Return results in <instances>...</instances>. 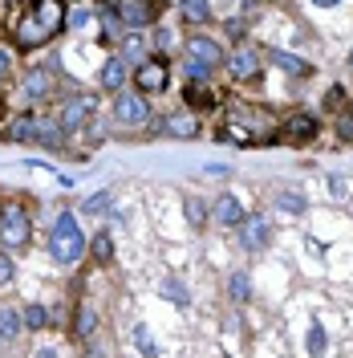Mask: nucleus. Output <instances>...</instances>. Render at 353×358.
I'll return each instance as SVG.
<instances>
[{"instance_id": "1", "label": "nucleus", "mask_w": 353, "mask_h": 358, "mask_svg": "<svg viewBox=\"0 0 353 358\" xmlns=\"http://www.w3.org/2000/svg\"><path fill=\"white\" fill-rule=\"evenodd\" d=\"M61 29H66V0H33L17 21V45L37 49V45L53 41Z\"/></svg>"}, {"instance_id": "2", "label": "nucleus", "mask_w": 353, "mask_h": 358, "mask_svg": "<svg viewBox=\"0 0 353 358\" xmlns=\"http://www.w3.org/2000/svg\"><path fill=\"white\" fill-rule=\"evenodd\" d=\"M49 252H53L57 265H77V261L86 257V236H82V228H77V220H73V212H61V216L53 220Z\"/></svg>"}, {"instance_id": "3", "label": "nucleus", "mask_w": 353, "mask_h": 358, "mask_svg": "<svg viewBox=\"0 0 353 358\" xmlns=\"http://www.w3.org/2000/svg\"><path fill=\"white\" fill-rule=\"evenodd\" d=\"M29 232H33V220H29V212H24V203L8 200L0 208V241L8 248H21L29 241Z\"/></svg>"}, {"instance_id": "4", "label": "nucleus", "mask_w": 353, "mask_h": 358, "mask_svg": "<svg viewBox=\"0 0 353 358\" xmlns=\"http://www.w3.org/2000/svg\"><path fill=\"white\" fill-rule=\"evenodd\" d=\"M167 82H171V66H167V57L138 62V69H134V86H138V94H163Z\"/></svg>"}, {"instance_id": "5", "label": "nucleus", "mask_w": 353, "mask_h": 358, "mask_svg": "<svg viewBox=\"0 0 353 358\" xmlns=\"http://www.w3.org/2000/svg\"><path fill=\"white\" fill-rule=\"evenodd\" d=\"M268 241H272V224H268L264 216H243L240 220V245L248 248V252H260Z\"/></svg>"}, {"instance_id": "6", "label": "nucleus", "mask_w": 353, "mask_h": 358, "mask_svg": "<svg viewBox=\"0 0 353 358\" xmlns=\"http://www.w3.org/2000/svg\"><path fill=\"white\" fill-rule=\"evenodd\" d=\"M158 8H163V0H122V21L130 29H142V24L158 21Z\"/></svg>"}, {"instance_id": "7", "label": "nucleus", "mask_w": 353, "mask_h": 358, "mask_svg": "<svg viewBox=\"0 0 353 358\" xmlns=\"http://www.w3.org/2000/svg\"><path fill=\"white\" fill-rule=\"evenodd\" d=\"M89 114H93V98H89V94H77V98H69L66 106H61V114H57V122H61L66 131H77V127L86 122Z\"/></svg>"}, {"instance_id": "8", "label": "nucleus", "mask_w": 353, "mask_h": 358, "mask_svg": "<svg viewBox=\"0 0 353 358\" xmlns=\"http://www.w3.org/2000/svg\"><path fill=\"white\" fill-rule=\"evenodd\" d=\"M227 69H232V78L248 82V78H256V73H260V53H256V49H248V45H240V49H232Z\"/></svg>"}, {"instance_id": "9", "label": "nucleus", "mask_w": 353, "mask_h": 358, "mask_svg": "<svg viewBox=\"0 0 353 358\" xmlns=\"http://www.w3.org/2000/svg\"><path fill=\"white\" fill-rule=\"evenodd\" d=\"M114 118H118V122H130V127L147 122V102H142V94H122V98L114 102Z\"/></svg>"}, {"instance_id": "10", "label": "nucleus", "mask_w": 353, "mask_h": 358, "mask_svg": "<svg viewBox=\"0 0 353 358\" xmlns=\"http://www.w3.org/2000/svg\"><path fill=\"white\" fill-rule=\"evenodd\" d=\"M158 134H171V138H195L199 134V118L195 114H167L158 122Z\"/></svg>"}, {"instance_id": "11", "label": "nucleus", "mask_w": 353, "mask_h": 358, "mask_svg": "<svg viewBox=\"0 0 353 358\" xmlns=\"http://www.w3.org/2000/svg\"><path fill=\"white\" fill-rule=\"evenodd\" d=\"M187 57H199V62H207V66L216 69L223 62V49L211 37H187Z\"/></svg>"}, {"instance_id": "12", "label": "nucleus", "mask_w": 353, "mask_h": 358, "mask_svg": "<svg viewBox=\"0 0 353 358\" xmlns=\"http://www.w3.org/2000/svg\"><path fill=\"white\" fill-rule=\"evenodd\" d=\"M280 134L292 138V143H309L313 134H317V118H309V114H292L285 127H280Z\"/></svg>"}, {"instance_id": "13", "label": "nucleus", "mask_w": 353, "mask_h": 358, "mask_svg": "<svg viewBox=\"0 0 353 358\" xmlns=\"http://www.w3.org/2000/svg\"><path fill=\"white\" fill-rule=\"evenodd\" d=\"M98 82H102V90H114V94H118V90L126 86V62H122V57H106Z\"/></svg>"}, {"instance_id": "14", "label": "nucleus", "mask_w": 353, "mask_h": 358, "mask_svg": "<svg viewBox=\"0 0 353 358\" xmlns=\"http://www.w3.org/2000/svg\"><path fill=\"white\" fill-rule=\"evenodd\" d=\"M183 102L191 106V114H195V110H211V106H216V94L203 86V82H191L187 94H183Z\"/></svg>"}, {"instance_id": "15", "label": "nucleus", "mask_w": 353, "mask_h": 358, "mask_svg": "<svg viewBox=\"0 0 353 358\" xmlns=\"http://www.w3.org/2000/svg\"><path fill=\"white\" fill-rule=\"evenodd\" d=\"M216 220L220 224H240L243 220L240 196H220V200H216Z\"/></svg>"}, {"instance_id": "16", "label": "nucleus", "mask_w": 353, "mask_h": 358, "mask_svg": "<svg viewBox=\"0 0 353 358\" xmlns=\"http://www.w3.org/2000/svg\"><path fill=\"white\" fill-rule=\"evenodd\" d=\"M37 143H45V147H61L66 143V127L61 122H49V118H37V134H33Z\"/></svg>"}, {"instance_id": "17", "label": "nucleus", "mask_w": 353, "mask_h": 358, "mask_svg": "<svg viewBox=\"0 0 353 358\" xmlns=\"http://www.w3.org/2000/svg\"><path fill=\"white\" fill-rule=\"evenodd\" d=\"M24 94H29V98H45V94H49V73H45V69H29V73H24Z\"/></svg>"}, {"instance_id": "18", "label": "nucleus", "mask_w": 353, "mask_h": 358, "mask_svg": "<svg viewBox=\"0 0 353 358\" xmlns=\"http://www.w3.org/2000/svg\"><path fill=\"white\" fill-rule=\"evenodd\" d=\"M272 62L280 69H288V73H296V78H305V73H313L309 62H301V57H288V53H280V49H272Z\"/></svg>"}, {"instance_id": "19", "label": "nucleus", "mask_w": 353, "mask_h": 358, "mask_svg": "<svg viewBox=\"0 0 353 358\" xmlns=\"http://www.w3.org/2000/svg\"><path fill=\"white\" fill-rule=\"evenodd\" d=\"M21 334V317L17 310H8V306H0V342H8V338Z\"/></svg>"}, {"instance_id": "20", "label": "nucleus", "mask_w": 353, "mask_h": 358, "mask_svg": "<svg viewBox=\"0 0 353 358\" xmlns=\"http://www.w3.org/2000/svg\"><path fill=\"white\" fill-rule=\"evenodd\" d=\"M93 326H98V313H93V306H77L73 334H77V338H89V334H93Z\"/></svg>"}, {"instance_id": "21", "label": "nucleus", "mask_w": 353, "mask_h": 358, "mask_svg": "<svg viewBox=\"0 0 353 358\" xmlns=\"http://www.w3.org/2000/svg\"><path fill=\"white\" fill-rule=\"evenodd\" d=\"M33 134H37V118L33 114H21V118L8 122V138H33Z\"/></svg>"}, {"instance_id": "22", "label": "nucleus", "mask_w": 353, "mask_h": 358, "mask_svg": "<svg viewBox=\"0 0 353 358\" xmlns=\"http://www.w3.org/2000/svg\"><path fill=\"white\" fill-rule=\"evenodd\" d=\"M89 252H93V261L110 265V261H114V245H110V236H106V232H98V236H93V245H89Z\"/></svg>"}, {"instance_id": "23", "label": "nucleus", "mask_w": 353, "mask_h": 358, "mask_svg": "<svg viewBox=\"0 0 353 358\" xmlns=\"http://www.w3.org/2000/svg\"><path fill=\"white\" fill-rule=\"evenodd\" d=\"M183 17L203 24L207 17H211V4H207V0H183Z\"/></svg>"}, {"instance_id": "24", "label": "nucleus", "mask_w": 353, "mask_h": 358, "mask_svg": "<svg viewBox=\"0 0 353 358\" xmlns=\"http://www.w3.org/2000/svg\"><path fill=\"white\" fill-rule=\"evenodd\" d=\"M134 342H138V350H142L147 358L158 355V350H155V338H151V330H147V326H134Z\"/></svg>"}, {"instance_id": "25", "label": "nucleus", "mask_w": 353, "mask_h": 358, "mask_svg": "<svg viewBox=\"0 0 353 358\" xmlns=\"http://www.w3.org/2000/svg\"><path fill=\"white\" fill-rule=\"evenodd\" d=\"M227 289H232V297H236V301H248V293H252V285H248V277H243V273H232Z\"/></svg>"}, {"instance_id": "26", "label": "nucleus", "mask_w": 353, "mask_h": 358, "mask_svg": "<svg viewBox=\"0 0 353 358\" xmlns=\"http://www.w3.org/2000/svg\"><path fill=\"white\" fill-rule=\"evenodd\" d=\"M207 73H211V66H207V62L187 57V78H191V82H207Z\"/></svg>"}, {"instance_id": "27", "label": "nucleus", "mask_w": 353, "mask_h": 358, "mask_svg": "<svg viewBox=\"0 0 353 358\" xmlns=\"http://www.w3.org/2000/svg\"><path fill=\"white\" fill-rule=\"evenodd\" d=\"M86 212H93V216H98V212H110V192H93L86 200Z\"/></svg>"}, {"instance_id": "28", "label": "nucleus", "mask_w": 353, "mask_h": 358, "mask_svg": "<svg viewBox=\"0 0 353 358\" xmlns=\"http://www.w3.org/2000/svg\"><path fill=\"white\" fill-rule=\"evenodd\" d=\"M130 57H134V62L142 57V37H134V33L122 41V62H130Z\"/></svg>"}, {"instance_id": "29", "label": "nucleus", "mask_w": 353, "mask_h": 358, "mask_svg": "<svg viewBox=\"0 0 353 358\" xmlns=\"http://www.w3.org/2000/svg\"><path fill=\"white\" fill-rule=\"evenodd\" d=\"M21 322L29 326V330H41V326H45V310H41V306H29V310L21 313Z\"/></svg>"}, {"instance_id": "30", "label": "nucleus", "mask_w": 353, "mask_h": 358, "mask_svg": "<svg viewBox=\"0 0 353 358\" xmlns=\"http://www.w3.org/2000/svg\"><path fill=\"white\" fill-rule=\"evenodd\" d=\"M337 134L353 143V106H350V110H341V114H337Z\"/></svg>"}, {"instance_id": "31", "label": "nucleus", "mask_w": 353, "mask_h": 358, "mask_svg": "<svg viewBox=\"0 0 353 358\" xmlns=\"http://www.w3.org/2000/svg\"><path fill=\"white\" fill-rule=\"evenodd\" d=\"M280 208H285V212H292V216H301V212H305V200H301L296 192H285V196H280Z\"/></svg>"}, {"instance_id": "32", "label": "nucleus", "mask_w": 353, "mask_h": 358, "mask_svg": "<svg viewBox=\"0 0 353 358\" xmlns=\"http://www.w3.org/2000/svg\"><path fill=\"white\" fill-rule=\"evenodd\" d=\"M309 350H313V355H321V350H325V330H321L317 322L309 326Z\"/></svg>"}, {"instance_id": "33", "label": "nucleus", "mask_w": 353, "mask_h": 358, "mask_svg": "<svg viewBox=\"0 0 353 358\" xmlns=\"http://www.w3.org/2000/svg\"><path fill=\"white\" fill-rule=\"evenodd\" d=\"M187 220H191V224L207 220V208H203V200H187Z\"/></svg>"}, {"instance_id": "34", "label": "nucleus", "mask_w": 353, "mask_h": 358, "mask_svg": "<svg viewBox=\"0 0 353 358\" xmlns=\"http://www.w3.org/2000/svg\"><path fill=\"white\" fill-rule=\"evenodd\" d=\"M13 273H17V268H13V257H8V252H0V285H8V281H13Z\"/></svg>"}, {"instance_id": "35", "label": "nucleus", "mask_w": 353, "mask_h": 358, "mask_svg": "<svg viewBox=\"0 0 353 358\" xmlns=\"http://www.w3.org/2000/svg\"><path fill=\"white\" fill-rule=\"evenodd\" d=\"M163 293H167L171 301H179V306L187 301V293H183V285H179V281H167V285H163Z\"/></svg>"}, {"instance_id": "36", "label": "nucleus", "mask_w": 353, "mask_h": 358, "mask_svg": "<svg viewBox=\"0 0 353 358\" xmlns=\"http://www.w3.org/2000/svg\"><path fill=\"white\" fill-rule=\"evenodd\" d=\"M8 69H13V53H8V49H0V82L8 78Z\"/></svg>"}, {"instance_id": "37", "label": "nucleus", "mask_w": 353, "mask_h": 358, "mask_svg": "<svg viewBox=\"0 0 353 358\" xmlns=\"http://www.w3.org/2000/svg\"><path fill=\"white\" fill-rule=\"evenodd\" d=\"M86 21H89V13H86V8H77V13L69 17V24H73V29H82V24H86Z\"/></svg>"}, {"instance_id": "38", "label": "nucleus", "mask_w": 353, "mask_h": 358, "mask_svg": "<svg viewBox=\"0 0 353 358\" xmlns=\"http://www.w3.org/2000/svg\"><path fill=\"white\" fill-rule=\"evenodd\" d=\"M155 45H158V49H167V45H171V33H167V29H158V33H155Z\"/></svg>"}, {"instance_id": "39", "label": "nucleus", "mask_w": 353, "mask_h": 358, "mask_svg": "<svg viewBox=\"0 0 353 358\" xmlns=\"http://www.w3.org/2000/svg\"><path fill=\"white\" fill-rule=\"evenodd\" d=\"M37 358H57V350H37Z\"/></svg>"}, {"instance_id": "40", "label": "nucleus", "mask_w": 353, "mask_h": 358, "mask_svg": "<svg viewBox=\"0 0 353 358\" xmlns=\"http://www.w3.org/2000/svg\"><path fill=\"white\" fill-rule=\"evenodd\" d=\"M313 4H325V8H329V4H341V0H313Z\"/></svg>"}, {"instance_id": "41", "label": "nucleus", "mask_w": 353, "mask_h": 358, "mask_svg": "<svg viewBox=\"0 0 353 358\" xmlns=\"http://www.w3.org/2000/svg\"><path fill=\"white\" fill-rule=\"evenodd\" d=\"M350 66H353V53H350Z\"/></svg>"}]
</instances>
